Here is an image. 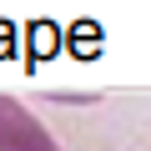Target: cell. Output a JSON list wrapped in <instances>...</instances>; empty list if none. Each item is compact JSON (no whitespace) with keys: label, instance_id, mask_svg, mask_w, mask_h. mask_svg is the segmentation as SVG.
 Here are the masks:
<instances>
[{"label":"cell","instance_id":"obj_2","mask_svg":"<svg viewBox=\"0 0 151 151\" xmlns=\"http://www.w3.org/2000/svg\"><path fill=\"white\" fill-rule=\"evenodd\" d=\"M50 101L55 106H96L101 91H50Z\"/></svg>","mask_w":151,"mask_h":151},{"label":"cell","instance_id":"obj_1","mask_svg":"<svg viewBox=\"0 0 151 151\" xmlns=\"http://www.w3.org/2000/svg\"><path fill=\"white\" fill-rule=\"evenodd\" d=\"M0 151H60V141L15 96H0Z\"/></svg>","mask_w":151,"mask_h":151}]
</instances>
